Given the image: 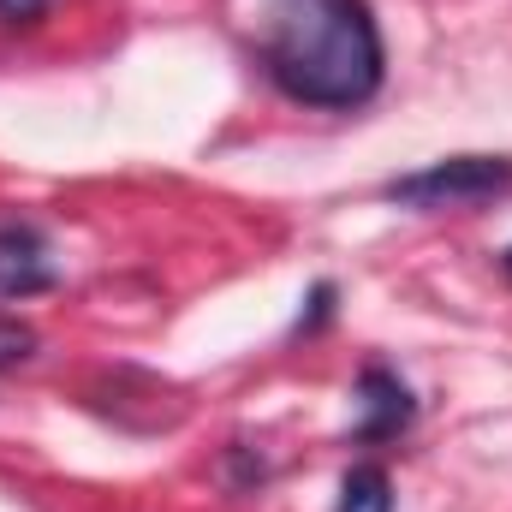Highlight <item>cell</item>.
<instances>
[{"instance_id": "4", "label": "cell", "mask_w": 512, "mask_h": 512, "mask_svg": "<svg viewBox=\"0 0 512 512\" xmlns=\"http://www.w3.org/2000/svg\"><path fill=\"white\" fill-rule=\"evenodd\" d=\"M60 274H54V251L36 227L24 221H6L0 227V298H36L48 292Z\"/></svg>"}, {"instance_id": "1", "label": "cell", "mask_w": 512, "mask_h": 512, "mask_svg": "<svg viewBox=\"0 0 512 512\" xmlns=\"http://www.w3.org/2000/svg\"><path fill=\"white\" fill-rule=\"evenodd\" d=\"M382 30L370 0H274L262 24V72L304 108H364L382 90Z\"/></svg>"}, {"instance_id": "6", "label": "cell", "mask_w": 512, "mask_h": 512, "mask_svg": "<svg viewBox=\"0 0 512 512\" xmlns=\"http://www.w3.org/2000/svg\"><path fill=\"white\" fill-rule=\"evenodd\" d=\"M334 298H340V292H334V280H316V286H310V298H304V310H298V322H292V334H316V328L334 316Z\"/></svg>"}, {"instance_id": "5", "label": "cell", "mask_w": 512, "mask_h": 512, "mask_svg": "<svg viewBox=\"0 0 512 512\" xmlns=\"http://www.w3.org/2000/svg\"><path fill=\"white\" fill-rule=\"evenodd\" d=\"M334 512H393V477L382 465H352L346 483H340Z\"/></svg>"}, {"instance_id": "7", "label": "cell", "mask_w": 512, "mask_h": 512, "mask_svg": "<svg viewBox=\"0 0 512 512\" xmlns=\"http://www.w3.org/2000/svg\"><path fill=\"white\" fill-rule=\"evenodd\" d=\"M30 352H36V328H30V322H12V316H0V370L24 364Z\"/></svg>"}, {"instance_id": "8", "label": "cell", "mask_w": 512, "mask_h": 512, "mask_svg": "<svg viewBox=\"0 0 512 512\" xmlns=\"http://www.w3.org/2000/svg\"><path fill=\"white\" fill-rule=\"evenodd\" d=\"M54 0H0V24H36Z\"/></svg>"}, {"instance_id": "2", "label": "cell", "mask_w": 512, "mask_h": 512, "mask_svg": "<svg viewBox=\"0 0 512 512\" xmlns=\"http://www.w3.org/2000/svg\"><path fill=\"white\" fill-rule=\"evenodd\" d=\"M501 191H512V155H447L435 167L399 173L382 185L387 203H405V209H459Z\"/></svg>"}, {"instance_id": "3", "label": "cell", "mask_w": 512, "mask_h": 512, "mask_svg": "<svg viewBox=\"0 0 512 512\" xmlns=\"http://www.w3.org/2000/svg\"><path fill=\"white\" fill-rule=\"evenodd\" d=\"M417 423V399L411 387L399 382L387 364H364L358 376V423H352V441H393Z\"/></svg>"}, {"instance_id": "9", "label": "cell", "mask_w": 512, "mask_h": 512, "mask_svg": "<svg viewBox=\"0 0 512 512\" xmlns=\"http://www.w3.org/2000/svg\"><path fill=\"white\" fill-rule=\"evenodd\" d=\"M501 268H507V274H512V245H507V256H501Z\"/></svg>"}]
</instances>
